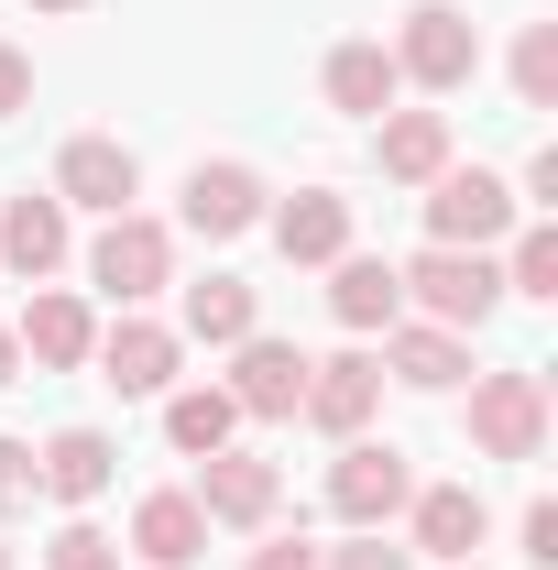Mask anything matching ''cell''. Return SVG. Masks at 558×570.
<instances>
[{
    "label": "cell",
    "mask_w": 558,
    "mask_h": 570,
    "mask_svg": "<svg viewBox=\"0 0 558 570\" xmlns=\"http://www.w3.org/2000/svg\"><path fill=\"white\" fill-rule=\"evenodd\" d=\"M372 406H383V362H372V352L307 362V406H296V417H318L329 439H361V428H372Z\"/></svg>",
    "instance_id": "9c48e42d"
},
{
    "label": "cell",
    "mask_w": 558,
    "mask_h": 570,
    "mask_svg": "<svg viewBox=\"0 0 558 570\" xmlns=\"http://www.w3.org/2000/svg\"><path fill=\"white\" fill-rule=\"evenodd\" d=\"M449 570H471V560H449Z\"/></svg>",
    "instance_id": "d590c367"
},
{
    "label": "cell",
    "mask_w": 558,
    "mask_h": 570,
    "mask_svg": "<svg viewBox=\"0 0 558 570\" xmlns=\"http://www.w3.org/2000/svg\"><path fill=\"white\" fill-rule=\"evenodd\" d=\"M318 570H406V549H383V538L361 527V538H350V549H329V560H318Z\"/></svg>",
    "instance_id": "f1b7e54d"
},
{
    "label": "cell",
    "mask_w": 558,
    "mask_h": 570,
    "mask_svg": "<svg viewBox=\"0 0 558 570\" xmlns=\"http://www.w3.org/2000/svg\"><path fill=\"white\" fill-rule=\"evenodd\" d=\"M88 285H99V296H121V307L165 296V285H176V230H165V219H142V209H121L99 242H88Z\"/></svg>",
    "instance_id": "277c9868"
},
{
    "label": "cell",
    "mask_w": 558,
    "mask_h": 570,
    "mask_svg": "<svg viewBox=\"0 0 558 570\" xmlns=\"http://www.w3.org/2000/svg\"><path fill=\"white\" fill-rule=\"evenodd\" d=\"M504 230H515V187H504L492 165H438V176H427V242L492 253Z\"/></svg>",
    "instance_id": "6da1fadb"
},
{
    "label": "cell",
    "mask_w": 558,
    "mask_h": 570,
    "mask_svg": "<svg viewBox=\"0 0 558 570\" xmlns=\"http://www.w3.org/2000/svg\"><path fill=\"white\" fill-rule=\"evenodd\" d=\"M132 187H142V165H132V142H110V132H77L67 154H56V198H67V209L121 219V209H132Z\"/></svg>",
    "instance_id": "ba28073f"
},
{
    "label": "cell",
    "mask_w": 558,
    "mask_h": 570,
    "mask_svg": "<svg viewBox=\"0 0 558 570\" xmlns=\"http://www.w3.org/2000/svg\"><path fill=\"white\" fill-rule=\"evenodd\" d=\"M395 88H406V77H395L383 45H340V56H329V110H350V121H383Z\"/></svg>",
    "instance_id": "44dd1931"
},
{
    "label": "cell",
    "mask_w": 558,
    "mask_h": 570,
    "mask_svg": "<svg viewBox=\"0 0 558 570\" xmlns=\"http://www.w3.org/2000/svg\"><path fill=\"white\" fill-rule=\"evenodd\" d=\"M0 264H11L22 285H44L56 264H67V198H56V187H44V198L22 187V198L0 209Z\"/></svg>",
    "instance_id": "7c38bea8"
},
{
    "label": "cell",
    "mask_w": 558,
    "mask_h": 570,
    "mask_svg": "<svg viewBox=\"0 0 558 570\" xmlns=\"http://www.w3.org/2000/svg\"><path fill=\"white\" fill-rule=\"evenodd\" d=\"M383 56H395V77H417V88L449 99V88H471V77H482V33H471V11L417 0V11H406V33H395Z\"/></svg>",
    "instance_id": "3957f363"
},
{
    "label": "cell",
    "mask_w": 558,
    "mask_h": 570,
    "mask_svg": "<svg viewBox=\"0 0 558 570\" xmlns=\"http://www.w3.org/2000/svg\"><path fill=\"white\" fill-rule=\"evenodd\" d=\"M132 549H142V570H187L198 549H209V515H198V494H142Z\"/></svg>",
    "instance_id": "ffe728a7"
},
{
    "label": "cell",
    "mask_w": 558,
    "mask_h": 570,
    "mask_svg": "<svg viewBox=\"0 0 558 570\" xmlns=\"http://www.w3.org/2000/svg\"><path fill=\"white\" fill-rule=\"evenodd\" d=\"M406 494H417V472H406L395 439H340V461H329V515L340 527H383V515H406Z\"/></svg>",
    "instance_id": "5b68a950"
},
{
    "label": "cell",
    "mask_w": 558,
    "mask_h": 570,
    "mask_svg": "<svg viewBox=\"0 0 558 570\" xmlns=\"http://www.w3.org/2000/svg\"><path fill=\"white\" fill-rule=\"evenodd\" d=\"M33 439H0V515H33Z\"/></svg>",
    "instance_id": "83f0119b"
},
{
    "label": "cell",
    "mask_w": 558,
    "mask_h": 570,
    "mask_svg": "<svg viewBox=\"0 0 558 570\" xmlns=\"http://www.w3.org/2000/svg\"><path fill=\"white\" fill-rule=\"evenodd\" d=\"M252 570H318V549H307V538H263V549H252Z\"/></svg>",
    "instance_id": "1f68e13d"
},
{
    "label": "cell",
    "mask_w": 558,
    "mask_h": 570,
    "mask_svg": "<svg viewBox=\"0 0 558 570\" xmlns=\"http://www.w3.org/2000/svg\"><path fill=\"white\" fill-rule=\"evenodd\" d=\"M275 461H252V450H209V472H198V515L209 527H263L275 515Z\"/></svg>",
    "instance_id": "8fae6325"
},
{
    "label": "cell",
    "mask_w": 558,
    "mask_h": 570,
    "mask_svg": "<svg viewBox=\"0 0 558 570\" xmlns=\"http://www.w3.org/2000/svg\"><path fill=\"white\" fill-rule=\"evenodd\" d=\"M515 99H526V110H558V22H526V45H515Z\"/></svg>",
    "instance_id": "484cf974"
},
{
    "label": "cell",
    "mask_w": 558,
    "mask_h": 570,
    "mask_svg": "<svg viewBox=\"0 0 558 570\" xmlns=\"http://www.w3.org/2000/svg\"><path fill=\"white\" fill-rule=\"evenodd\" d=\"M329 307H340V330H395L406 318V275L383 253H340L329 264Z\"/></svg>",
    "instance_id": "9a60e30c"
},
{
    "label": "cell",
    "mask_w": 558,
    "mask_h": 570,
    "mask_svg": "<svg viewBox=\"0 0 558 570\" xmlns=\"http://www.w3.org/2000/svg\"><path fill=\"white\" fill-rule=\"evenodd\" d=\"M230 428H241V406H230L219 384H187V395H165V439H176L187 461H209V450H230Z\"/></svg>",
    "instance_id": "cb8c5ba5"
},
{
    "label": "cell",
    "mask_w": 558,
    "mask_h": 570,
    "mask_svg": "<svg viewBox=\"0 0 558 570\" xmlns=\"http://www.w3.org/2000/svg\"><path fill=\"white\" fill-rule=\"evenodd\" d=\"M252 318H263V307H252V285H241V275H198V285H187V330H176V341H219V352H230V341H252Z\"/></svg>",
    "instance_id": "603a6c76"
},
{
    "label": "cell",
    "mask_w": 558,
    "mask_h": 570,
    "mask_svg": "<svg viewBox=\"0 0 558 570\" xmlns=\"http://www.w3.org/2000/svg\"><path fill=\"white\" fill-rule=\"evenodd\" d=\"M230 384H219V395H230V406H241V417H296V406H307V352H296V341H263V330H252V341H230Z\"/></svg>",
    "instance_id": "52a82bcc"
},
{
    "label": "cell",
    "mask_w": 558,
    "mask_h": 570,
    "mask_svg": "<svg viewBox=\"0 0 558 570\" xmlns=\"http://www.w3.org/2000/svg\"><path fill=\"white\" fill-rule=\"evenodd\" d=\"M33 11H88V0H33Z\"/></svg>",
    "instance_id": "836d02e7"
},
{
    "label": "cell",
    "mask_w": 558,
    "mask_h": 570,
    "mask_svg": "<svg viewBox=\"0 0 558 570\" xmlns=\"http://www.w3.org/2000/svg\"><path fill=\"white\" fill-rule=\"evenodd\" d=\"M263 219H275L285 264H340L350 253V198H329V187H307V198H285V209H263Z\"/></svg>",
    "instance_id": "e0dca14e"
},
{
    "label": "cell",
    "mask_w": 558,
    "mask_h": 570,
    "mask_svg": "<svg viewBox=\"0 0 558 570\" xmlns=\"http://www.w3.org/2000/svg\"><path fill=\"white\" fill-rule=\"evenodd\" d=\"M176 352H187V341H176V330H165V318H121V330H99V384H121V395H165V384H176Z\"/></svg>",
    "instance_id": "30bf717a"
},
{
    "label": "cell",
    "mask_w": 558,
    "mask_h": 570,
    "mask_svg": "<svg viewBox=\"0 0 558 570\" xmlns=\"http://www.w3.org/2000/svg\"><path fill=\"white\" fill-rule=\"evenodd\" d=\"M11 362H22V341H11V330H0V384H11Z\"/></svg>",
    "instance_id": "d6a6232c"
},
{
    "label": "cell",
    "mask_w": 558,
    "mask_h": 570,
    "mask_svg": "<svg viewBox=\"0 0 558 570\" xmlns=\"http://www.w3.org/2000/svg\"><path fill=\"white\" fill-rule=\"evenodd\" d=\"M383 362H395V384H417V395H449V384L471 373V341H460V330H438V318H417V330L395 318V330H383Z\"/></svg>",
    "instance_id": "2e32d148"
},
{
    "label": "cell",
    "mask_w": 558,
    "mask_h": 570,
    "mask_svg": "<svg viewBox=\"0 0 558 570\" xmlns=\"http://www.w3.org/2000/svg\"><path fill=\"white\" fill-rule=\"evenodd\" d=\"M11 341H22V352L44 362V373H77V362L99 352V318H88L77 296H56V285H44V296L22 307V330H11Z\"/></svg>",
    "instance_id": "ac0fdd59"
},
{
    "label": "cell",
    "mask_w": 558,
    "mask_h": 570,
    "mask_svg": "<svg viewBox=\"0 0 558 570\" xmlns=\"http://www.w3.org/2000/svg\"><path fill=\"white\" fill-rule=\"evenodd\" d=\"M0 570H11V549H0Z\"/></svg>",
    "instance_id": "e575fe53"
},
{
    "label": "cell",
    "mask_w": 558,
    "mask_h": 570,
    "mask_svg": "<svg viewBox=\"0 0 558 570\" xmlns=\"http://www.w3.org/2000/svg\"><path fill=\"white\" fill-rule=\"evenodd\" d=\"M372 154H383V176H406V187H427V176L449 165V110H395V121L372 132Z\"/></svg>",
    "instance_id": "7402d4cb"
},
{
    "label": "cell",
    "mask_w": 558,
    "mask_h": 570,
    "mask_svg": "<svg viewBox=\"0 0 558 570\" xmlns=\"http://www.w3.org/2000/svg\"><path fill=\"white\" fill-rule=\"evenodd\" d=\"M471 439L492 461H537L548 450V384L537 373H482L471 384Z\"/></svg>",
    "instance_id": "8992f818"
},
{
    "label": "cell",
    "mask_w": 558,
    "mask_h": 570,
    "mask_svg": "<svg viewBox=\"0 0 558 570\" xmlns=\"http://www.w3.org/2000/svg\"><path fill=\"white\" fill-rule=\"evenodd\" d=\"M406 515H417V549H427V560H471L482 527H492L471 483H427V494H406Z\"/></svg>",
    "instance_id": "d6986e66"
},
{
    "label": "cell",
    "mask_w": 558,
    "mask_h": 570,
    "mask_svg": "<svg viewBox=\"0 0 558 570\" xmlns=\"http://www.w3.org/2000/svg\"><path fill=\"white\" fill-rule=\"evenodd\" d=\"M44 570H121V549H110L99 527H56V549H44Z\"/></svg>",
    "instance_id": "4316f807"
},
{
    "label": "cell",
    "mask_w": 558,
    "mask_h": 570,
    "mask_svg": "<svg viewBox=\"0 0 558 570\" xmlns=\"http://www.w3.org/2000/svg\"><path fill=\"white\" fill-rule=\"evenodd\" d=\"M110 472H121V450H110L99 428H56V439L33 450V483H44L56 504H99V494H110Z\"/></svg>",
    "instance_id": "4fadbf2b"
},
{
    "label": "cell",
    "mask_w": 558,
    "mask_h": 570,
    "mask_svg": "<svg viewBox=\"0 0 558 570\" xmlns=\"http://www.w3.org/2000/svg\"><path fill=\"white\" fill-rule=\"evenodd\" d=\"M504 296H558V230H515V253H504Z\"/></svg>",
    "instance_id": "d4e9b609"
},
{
    "label": "cell",
    "mask_w": 558,
    "mask_h": 570,
    "mask_svg": "<svg viewBox=\"0 0 558 570\" xmlns=\"http://www.w3.org/2000/svg\"><path fill=\"white\" fill-rule=\"evenodd\" d=\"M263 219V176L252 165H187V230L198 242H230Z\"/></svg>",
    "instance_id": "5bb4252c"
},
{
    "label": "cell",
    "mask_w": 558,
    "mask_h": 570,
    "mask_svg": "<svg viewBox=\"0 0 558 570\" xmlns=\"http://www.w3.org/2000/svg\"><path fill=\"white\" fill-rule=\"evenodd\" d=\"M526 560L558 570V504H526Z\"/></svg>",
    "instance_id": "4dcf8cb0"
},
{
    "label": "cell",
    "mask_w": 558,
    "mask_h": 570,
    "mask_svg": "<svg viewBox=\"0 0 558 570\" xmlns=\"http://www.w3.org/2000/svg\"><path fill=\"white\" fill-rule=\"evenodd\" d=\"M11 110H33V56H22V45H0V121H11Z\"/></svg>",
    "instance_id": "f546056e"
},
{
    "label": "cell",
    "mask_w": 558,
    "mask_h": 570,
    "mask_svg": "<svg viewBox=\"0 0 558 570\" xmlns=\"http://www.w3.org/2000/svg\"><path fill=\"white\" fill-rule=\"evenodd\" d=\"M406 275V296H417L438 330H482L492 307H504V264L492 253H449V242H427L417 264H395Z\"/></svg>",
    "instance_id": "7a4b0ae2"
}]
</instances>
